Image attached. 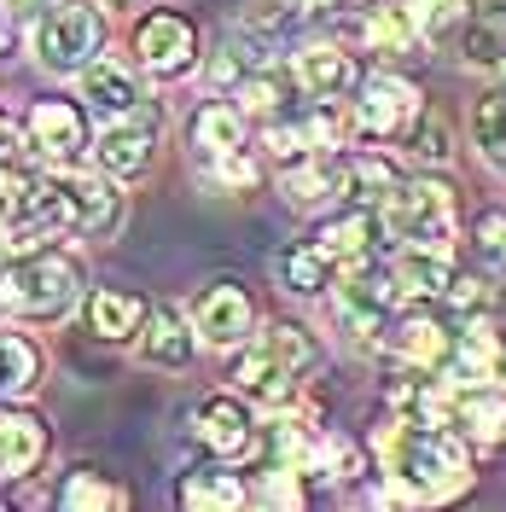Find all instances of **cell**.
<instances>
[{
    "label": "cell",
    "mask_w": 506,
    "mask_h": 512,
    "mask_svg": "<svg viewBox=\"0 0 506 512\" xmlns=\"http://www.w3.org/2000/svg\"><path fill=\"white\" fill-rule=\"evenodd\" d=\"M384 448V478H396L413 495V507H437V501H454L472 489V460L454 431H437V425H390L379 437Z\"/></svg>",
    "instance_id": "6da1fadb"
},
{
    "label": "cell",
    "mask_w": 506,
    "mask_h": 512,
    "mask_svg": "<svg viewBox=\"0 0 506 512\" xmlns=\"http://www.w3.org/2000/svg\"><path fill=\"white\" fill-rule=\"evenodd\" d=\"M384 233L413 251H448L454 245V192L443 181H396L384 192Z\"/></svg>",
    "instance_id": "7a4b0ae2"
},
{
    "label": "cell",
    "mask_w": 506,
    "mask_h": 512,
    "mask_svg": "<svg viewBox=\"0 0 506 512\" xmlns=\"http://www.w3.org/2000/svg\"><path fill=\"white\" fill-rule=\"evenodd\" d=\"M82 297V262L70 251H30L12 268V303L30 320H64Z\"/></svg>",
    "instance_id": "3957f363"
},
{
    "label": "cell",
    "mask_w": 506,
    "mask_h": 512,
    "mask_svg": "<svg viewBox=\"0 0 506 512\" xmlns=\"http://www.w3.org/2000/svg\"><path fill=\"white\" fill-rule=\"evenodd\" d=\"M99 41H105V24L88 0H64L47 18H35V59L47 64L53 76H76L99 59Z\"/></svg>",
    "instance_id": "277c9868"
},
{
    "label": "cell",
    "mask_w": 506,
    "mask_h": 512,
    "mask_svg": "<svg viewBox=\"0 0 506 512\" xmlns=\"http://www.w3.org/2000/svg\"><path fill=\"white\" fill-rule=\"evenodd\" d=\"M256 332V309L245 286H233V280H210V286L192 297V338L198 344H210V350H239V344H251Z\"/></svg>",
    "instance_id": "5b68a950"
},
{
    "label": "cell",
    "mask_w": 506,
    "mask_h": 512,
    "mask_svg": "<svg viewBox=\"0 0 506 512\" xmlns=\"http://www.w3.org/2000/svg\"><path fill=\"white\" fill-rule=\"evenodd\" d=\"M396 280L384 274V268H349L338 291H332V303H338V320H344L349 332H361V338H379L390 315H396Z\"/></svg>",
    "instance_id": "8992f818"
},
{
    "label": "cell",
    "mask_w": 506,
    "mask_h": 512,
    "mask_svg": "<svg viewBox=\"0 0 506 512\" xmlns=\"http://www.w3.org/2000/svg\"><path fill=\"white\" fill-rule=\"evenodd\" d=\"M419 88L402 82V76H367L361 82V99H355V134H373V140H390V134H408L419 123Z\"/></svg>",
    "instance_id": "52a82bcc"
},
{
    "label": "cell",
    "mask_w": 506,
    "mask_h": 512,
    "mask_svg": "<svg viewBox=\"0 0 506 512\" xmlns=\"http://www.w3.org/2000/svg\"><path fill=\"white\" fill-rule=\"evenodd\" d=\"M24 140H30V152H41L53 169H70V163L88 152V123H82V111H76L70 99H41V105H30Z\"/></svg>",
    "instance_id": "ba28073f"
},
{
    "label": "cell",
    "mask_w": 506,
    "mask_h": 512,
    "mask_svg": "<svg viewBox=\"0 0 506 512\" xmlns=\"http://www.w3.org/2000/svg\"><path fill=\"white\" fill-rule=\"evenodd\" d=\"M53 192L64 204V222L82 227V233H111L123 222V192L111 187L105 175H76V169H59L53 175Z\"/></svg>",
    "instance_id": "9c48e42d"
},
{
    "label": "cell",
    "mask_w": 506,
    "mask_h": 512,
    "mask_svg": "<svg viewBox=\"0 0 506 512\" xmlns=\"http://www.w3.org/2000/svg\"><path fill=\"white\" fill-rule=\"evenodd\" d=\"M134 53L152 76H187L198 59V30H192L181 12H152L140 35H134Z\"/></svg>",
    "instance_id": "30bf717a"
},
{
    "label": "cell",
    "mask_w": 506,
    "mask_h": 512,
    "mask_svg": "<svg viewBox=\"0 0 506 512\" xmlns=\"http://www.w3.org/2000/svg\"><path fill=\"white\" fill-rule=\"evenodd\" d=\"M82 99H88V111H99L105 123H128V117H140V82H134V70L123 59H94L82 70Z\"/></svg>",
    "instance_id": "8fae6325"
},
{
    "label": "cell",
    "mask_w": 506,
    "mask_h": 512,
    "mask_svg": "<svg viewBox=\"0 0 506 512\" xmlns=\"http://www.w3.org/2000/svg\"><path fill=\"white\" fill-rule=\"evenodd\" d=\"M192 425H198V443L210 448L216 460H239V454H251V443H256L251 414H245V402H233V396H204L198 414H192Z\"/></svg>",
    "instance_id": "7c38bea8"
},
{
    "label": "cell",
    "mask_w": 506,
    "mask_h": 512,
    "mask_svg": "<svg viewBox=\"0 0 506 512\" xmlns=\"http://www.w3.org/2000/svg\"><path fill=\"white\" fill-rule=\"evenodd\" d=\"M41 460H47V419L24 408L0 414V478H30Z\"/></svg>",
    "instance_id": "4fadbf2b"
},
{
    "label": "cell",
    "mask_w": 506,
    "mask_h": 512,
    "mask_svg": "<svg viewBox=\"0 0 506 512\" xmlns=\"http://www.w3.org/2000/svg\"><path fill=\"white\" fill-rule=\"evenodd\" d=\"M285 204L291 210H326L332 198H344V158H303L285 169Z\"/></svg>",
    "instance_id": "5bb4252c"
},
{
    "label": "cell",
    "mask_w": 506,
    "mask_h": 512,
    "mask_svg": "<svg viewBox=\"0 0 506 512\" xmlns=\"http://www.w3.org/2000/svg\"><path fill=\"white\" fill-rule=\"evenodd\" d=\"M94 163L105 169V181H134L146 163H152V134H146V123H111L105 134L94 140Z\"/></svg>",
    "instance_id": "9a60e30c"
},
{
    "label": "cell",
    "mask_w": 506,
    "mask_h": 512,
    "mask_svg": "<svg viewBox=\"0 0 506 512\" xmlns=\"http://www.w3.org/2000/svg\"><path fill=\"white\" fill-rule=\"evenodd\" d=\"M297 82H303V94L309 99H344L349 88H355V64H349L344 47L315 41V47L297 53Z\"/></svg>",
    "instance_id": "2e32d148"
},
{
    "label": "cell",
    "mask_w": 506,
    "mask_h": 512,
    "mask_svg": "<svg viewBox=\"0 0 506 512\" xmlns=\"http://www.w3.org/2000/svg\"><path fill=\"white\" fill-rule=\"evenodd\" d=\"M192 146H198L204 158H233V152H245V111L227 105V99L198 105V111H192Z\"/></svg>",
    "instance_id": "e0dca14e"
},
{
    "label": "cell",
    "mask_w": 506,
    "mask_h": 512,
    "mask_svg": "<svg viewBox=\"0 0 506 512\" xmlns=\"http://www.w3.org/2000/svg\"><path fill=\"white\" fill-rule=\"evenodd\" d=\"M448 344H454V338H448L431 315H402L396 326H390V350L402 355L408 367H443Z\"/></svg>",
    "instance_id": "ac0fdd59"
},
{
    "label": "cell",
    "mask_w": 506,
    "mask_h": 512,
    "mask_svg": "<svg viewBox=\"0 0 506 512\" xmlns=\"http://www.w3.org/2000/svg\"><path fill=\"white\" fill-rule=\"evenodd\" d=\"M181 512H245V483L233 472H216V466L187 472L181 478Z\"/></svg>",
    "instance_id": "d6986e66"
},
{
    "label": "cell",
    "mask_w": 506,
    "mask_h": 512,
    "mask_svg": "<svg viewBox=\"0 0 506 512\" xmlns=\"http://www.w3.org/2000/svg\"><path fill=\"white\" fill-rule=\"evenodd\" d=\"M309 245H315L326 262H361L367 245H373V216H367V210H344V216L320 222Z\"/></svg>",
    "instance_id": "ffe728a7"
},
{
    "label": "cell",
    "mask_w": 506,
    "mask_h": 512,
    "mask_svg": "<svg viewBox=\"0 0 506 512\" xmlns=\"http://www.w3.org/2000/svg\"><path fill=\"white\" fill-rule=\"evenodd\" d=\"M390 280H396V291H408V297H443L448 280H454V268H448V251H413V245H402Z\"/></svg>",
    "instance_id": "44dd1931"
},
{
    "label": "cell",
    "mask_w": 506,
    "mask_h": 512,
    "mask_svg": "<svg viewBox=\"0 0 506 512\" xmlns=\"http://www.w3.org/2000/svg\"><path fill=\"white\" fill-rule=\"evenodd\" d=\"M140 350H146L152 367H187L192 350H198V338H192V326L175 315V309H163L158 320L140 326Z\"/></svg>",
    "instance_id": "7402d4cb"
},
{
    "label": "cell",
    "mask_w": 506,
    "mask_h": 512,
    "mask_svg": "<svg viewBox=\"0 0 506 512\" xmlns=\"http://www.w3.org/2000/svg\"><path fill=\"white\" fill-rule=\"evenodd\" d=\"M466 30V59L472 64H483V70H506V0H489L477 18H466L460 24Z\"/></svg>",
    "instance_id": "603a6c76"
},
{
    "label": "cell",
    "mask_w": 506,
    "mask_h": 512,
    "mask_svg": "<svg viewBox=\"0 0 506 512\" xmlns=\"http://www.w3.org/2000/svg\"><path fill=\"white\" fill-rule=\"evenodd\" d=\"M251 350L274 367V373H285V379H297L309 361H315V344H309V332L303 326H291V320H274L262 338H251Z\"/></svg>",
    "instance_id": "cb8c5ba5"
},
{
    "label": "cell",
    "mask_w": 506,
    "mask_h": 512,
    "mask_svg": "<svg viewBox=\"0 0 506 512\" xmlns=\"http://www.w3.org/2000/svg\"><path fill=\"white\" fill-rule=\"evenodd\" d=\"M88 320H94L99 338H134V332L146 326V303H140V291L105 286V291H94V303H88Z\"/></svg>",
    "instance_id": "d4e9b609"
},
{
    "label": "cell",
    "mask_w": 506,
    "mask_h": 512,
    "mask_svg": "<svg viewBox=\"0 0 506 512\" xmlns=\"http://www.w3.org/2000/svg\"><path fill=\"white\" fill-rule=\"evenodd\" d=\"M59 512H123V489H111L94 466H76L59 489Z\"/></svg>",
    "instance_id": "484cf974"
},
{
    "label": "cell",
    "mask_w": 506,
    "mask_h": 512,
    "mask_svg": "<svg viewBox=\"0 0 506 512\" xmlns=\"http://www.w3.org/2000/svg\"><path fill=\"white\" fill-rule=\"evenodd\" d=\"M274 274H280L285 291H297V297H315V291L326 286V274H332V262H326L315 245H285V251L274 256Z\"/></svg>",
    "instance_id": "4316f807"
},
{
    "label": "cell",
    "mask_w": 506,
    "mask_h": 512,
    "mask_svg": "<svg viewBox=\"0 0 506 512\" xmlns=\"http://www.w3.org/2000/svg\"><path fill=\"white\" fill-rule=\"evenodd\" d=\"M367 41H373L379 53H402V47H413V41H419L413 6H402V0H384V6H373V12H367Z\"/></svg>",
    "instance_id": "83f0119b"
},
{
    "label": "cell",
    "mask_w": 506,
    "mask_h": 512,
    "mask_svg": "<svg viewBox=\"0 0 506 512\" xmlns=\"http://www.w3.org/2000/svg\"><path fill=\"white\" fill-rule=\"evenodd\" d=\"M35 373H41V350L18 332H0V396H18L30 390Z\"/></svg>",
    "instance_id": "f1b7e54d"
},
{
    "label": "cell",
    "mask_w": 506,
    "mask_h": 512,
    "mask_svg": "<svg viewBox=\"0 0 506 512\" xmlns=\"http://www.w3.org/2000/svg\"><path fill=\"white\" fill-rule=\"evenodd\" d=\"M245 501H256V512H303V478H297V466H268Z\"/></svg>",
    "instance_id": "f546056e"
},
{
    "label": "cell",
    "mask_w": 506,
    "mask_h": 512,
    "mask_svg": "<svg viewBox=\"0 0 506 512\" xmlns=\"http://www.w3.org/2000/svg\"><path fill=\"white\" fill-rule=\"evenodd\" d=\"M472 140H477V152L495 163V169H506V94L477 99V111H472Z\"/></svg>",
    "instance_id": "4dcf8cb0"
},
{
    "label": "cell",
    "mask_w": 506,
    "mask_h": 512,
    "mask_svg": "<svg viewBox=\"0 0 506 512\" xmlns=\"http://www.w3.org/2000/svg\"><path fill=\"white\" fill-rule=\"evenodd\" d=\"M402 175H396V163L390 158H349L344 163V192L349 198H379L384 204V192L396 187Z\"/></svg>",
    "instance_id": "1f68e13d"
},
{
    "label": "cell",
    "mask_w": 506,
    "mask_h": 512,
    "mask_svg": "<svg viewBox=\"0 0 506 512\" xmlns=\"http://www.w3.org/2000/svg\"><path fill=\"white\" fill-rule=\"evenodd\" d=\"M466 18H472V0H419L413 6V24H419L425 41H448Z\"/></svg>",
    "instance_id": "d6a6232c"
},
{
    "label": "cell",
    "mask_w": 506,
    "mask_h": 512,
    "mask_svg": "<svg viewBox=\"0 0 506 512\" xmlns=\"http://www.w3.org/2000/svg\"><path fill=\"white\" fill-rule=\"evenodd\" d=\"M472 251H477V262H483L489 274H501V280H506V216H501V210H489V216H477Z\"/></svg>",
    "instance_id": "836d02e7"
},
{
    "label": "cell",
    "mask_w": 506,
    "mask_h": 512,
    "mask_svg": "<svg viewBox=\"0 0 506 512\" xmlns=\"http://www.w3.org/2000/svg\"><path fill=\"white\" fill-rule=\"evenodd\" d=\"M280 105H285V76H274V70L245 76V88H239V111H251V117H274Z\"/></svg>",
    "instance_id": "e575fe53"
},
{
    "label": "cell",
    "mask_w": 506,
    "mask_h": 512,
    "mask_svg": "<svg viewBox=\"0 0 506 512\" xmlns=\"http://www.w3.org/2000/svg\"><path fill=\"white\" fill-rule=\"evenodd\" d=\"M408 152L419 163H448V128L437 123V117H425V111H419V123L408 128Z\"/></svg>",
    "instance_id": "d590c367"
},
{
    "label": "cell",
    "mask_w": 506,
    "mask_h": 512,
    "mask_svg": "<svg viewBox=\"0 0 506 512\" xmlns=\"http://www.w3.org/2000/svg\"><path fill=\"white\" fill-rule=\"evenodd\" d=\"M24 158H30V146H24V128L0 111V187H6V181L24 169Z\"/></svg>",
    "instance_id": "8d00e7d4"
},
{
    "label": "cell",
    "mask_w": 506,
    "mask_h": 512,
    "mask_svg": "<svg viewBox=\"0 0 506 512\" xmlns=\"http://www.w3.org/2000/svg\"><path fill=\"white\" fill-rule=\"evenodd\" d=\"M268 152H274L280 163H303L315 146H309L303 123H274V128H268Z\"/></svg>",
    "instance_id": "74e56055"
},
{
    "label": "cell",
    "mask_w": 506,
    "mask_h": 512,
    "mask_svg": "<svg viewBox=\"0 0 506 512\" xmlns=\"http://www.w3.org/2000/svg\"><path fill=\"white\" fill-rule=\"evenodd\" d=\"M216 181H227V187H251V181H256V163L239 158V152H233V158H216Z\"/></svg>",
    "instance_id": "f35d334b"
},
{
    "label": "cell",
    "mask_w": 506,
    "mask_h": 512,
    "mask_svg": "<svg viewBox=\"0 0 506 512\" xmlns=\"http://www.w3.org/2000/svg\"><path fill=\"white\" fill-rule=\"evenodd\" d=\"M6 12H18V18H47L53 0H6Z\"/></svg>",
    "instance_id": "ab89813d"
},
{
    "label": "cell",
    "mask_w": 506,
    "mask_h": 512,
    "mask_svg": "<svg viewBox=\"0 0 506 512\" xmlns=\"http://www.w3.org/2000/svg\"><path fill=\"white\" fill-rule=\"evenodd\" d=\"M297 6H309V12H332V6H344V0H297Z\"/></svg>",
    "instance_id": "60d3db41"
},
{
    "label": "cell",
    "mask_w": 506,
    "mask_h": 512,
    "mask_svg": "<svg viewBox=\"0 0 506 512\" xmlns=\"http://www.w3.org/2000/svg\"><path fill=\"white\" fill-rule=\"evenodd\" d=\"M0 512H6V507H0Z\"/></svg>",
    "instance_id": "b9f144b4"
}]
</instances>
